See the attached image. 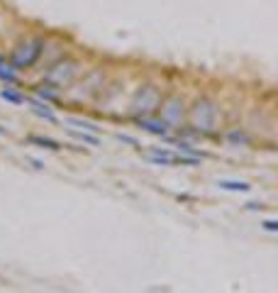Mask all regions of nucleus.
I'll use <instances>...</instances> for the list:
<instances>
[{
    "label": "nucleus",
    "mask_w": 278,
    "mask_h": 293,
    "mask_svg": "<svg viewBox=\"0 0 278 293\" xmlns=\"http://www.w3.org/2000/svg\"><path fill=\"white\" fill-rule=\"evenodd\" d=\"M173 152H168V149H161V146H151V152H149V161H154L159 166H171L173 164Z\"/></svg>",
    "instance_id": "7"
},
{
    "label": "nucleus",
    "mask_w": 278,
    "mask_h": 293,
    "mask_svg": "<svg viewBox=\"0 0 278 293\" xmlns=\"http://www.w3.org/2000/svg\"><path fill=\"white\" fill-rule=\"evenodd\" d=\"M137 125L146 130V132H151V135H159V137H166L168 135V125L161 120V117H137Z\"/></svg>",
    "instance_id": "6"
},
{
    "label": "nucleus",
    "mask_w": 278,
    "mask_h": 293,
    "mask_svg": "<svg viewBox=\"0 0 278 293\" xmlns=\"http://www.w3.org/2000/svg\"><path fill=\"white\" fill-rule=\"evenodd\" d=\"M68 135L73 137V139H78V142H86V144H90V146H98V144H100L98 135H88L86 130H83V132H78V130H73V127H68Z\"/></svg>",
    "instance_id": "14"
},
{
    "label": "nucleus",
    "mask_w": 278,
    "mask_h": 293,
    "mask_svg": "<svg viewBox=\"0 0 278 293\" xmlns=\"http://www.w3.org/2000/svg\"><path fill=\"white\" fill-rule=\"evenodd\" d=\"M83 74V64L73 57L56 59L54 64H49V68L44 71V86L54 90H64L68 86H73L76 79Z\"/></svg>",
    "instance_id": "2"
},
{
    "label": "nucleus",
    "mask_w": 278,
    "mask_h": 293,
    "mask_svg": "<svg viewBox=\"0 0 278 293\" xmlns=\"http://www.w3.org/2000/svg\"><path fill=\"white\" fill-rule=\"evenodd\" d=\"M159 117L168 125V130H173L183 123V115H186V103L181 101V95H166L161 98V105H159Z\"/></svg>",
    "instance_id": "5"
},
{
    "label": "nucleus",
    "mask_w": 278,
    "mask_h": 293,
    "mask_svg": "<svg viewBox=\"0 0 278 293\" xmlns=\"http://www.w3.org/2000/svg\"><path fill=\"white\" fill-rule=\"evenodd\" d=\"M176 149H178V154H186V157H193V159H205L208 154L205 152H200V149H195V146H190L188 142H178L176 144Z\"/></svg>",
    "instance_id": "16"
},
{
    "label": "nucleus",
    "mask_w": 278,
    "mask_h": 293,
    "mask_svg": "<svg viewBox=\"0 0 278 293\" xmlns=\"http://www.w3.org/2000/svg\"><path fill=\"white\" fill-rule=\"evenodd\" d=\"M0 81H5L8 86H17L20 83V71H15L3 57H0Z\"/></svg>",
    "instance_id": "9"
},
{
    "label": "nucleus",
    "mask_w": 278,
    "mask_h": 293,
    "mask_svg": "<svg viewBox=\"0 0 278 293\" xmlns=\"http://www.w3.org/2000/svg\"><path fill=\"white\" fill-rule=\"evenodd\" d=\"M0 98L5 103H12V105H24L27 103V98H24L22 93H17V90H12V88H3L0 90Z\"/></svg>",
    "instance_id": "15"
},
{
    "label": "nucleus",
    "mask_w": 278,
    "mask_h": 293,
    "mask_svg": "<svg viewBox=\"0 0 278 293\" xmlns=\"http://www.w3.org/2000/svg\"><path fill=\"white\" fill-rule=\"evenodd\" d=\"M30 105H32V113L34 115H39V117H44L46 123H59V117H56V113L49 108V103L44 101H30Z\"/></svg>",
    "instance_id": "8"
},
{
    "label": "nucleus",
    "mask_w": 278,
    "mask_h": 293,
    "mask_svg": "<svg viewBox=\"0 0 278 293\" xmlns=\"http://www.w3.org/2000/svg\"><path fill=\"white\" fill-rule=\"evenodd\" d=\"M217 186L222 188V191H232V193H249L251 191V186L246 183V181H217Z\"/></svg>",
    "instance_id": "10"
},
{
    "label": "nucleus",
    "mask_w": 278,
    "mask_h": 293,
    "mask_svg": "<svg viewBox=\"0 0 278 293\" xmlns=\"http://www.w3.org/2000/svg\"><path fill=\"white\" fill-rule=\"evenodd\" d=\"M227 139H230V142H249V137H246L244 132H237V130H234V132H230V135H227Z\"/></svg>",
    "instance_id": "17"
},
{
    "label": "nucleus",
    "mask_w": 278,
    "mask_h": 293,
    "mask_svg": "<svg viewBox=\"0 0 278 293\" xmlns=\"http://www.w3.org/2000/svg\"><path fill=\"white\" fill-rule=\"evenodd\" d=\"M117 139H120V142H124V144L139 146V142H137V139H134V137H130V135H122V132H120V135H117Z\"/></svg>",
    "instance_id": "19"
},
{
    "label": "nucleus",
    "mask_w": 278,
    "mask_h": 293,
    "mask_svg": "<svg viewBox=\"0 0 278 293\" xmlns=\"http://www.w3.org/2000/svg\"><path fill=\"white\" fill-rule=\"evenodd\" d=\"M44 52H46L44 34H27V37H22L17 44L12 46L8 64L15 71H27V68H34L44 59Z\"/></svg>",
    "instance_id": "1"
},
{
    "label": "nucleus",
    "mask_w": 278,
    "mask_h": 293,
    "mask_svg": "<svg viewBox=\"0 0 278 293\" xmlns=\"http://www.w3.org/2000/svg\"><path fill=\"white\" fill-rule=\"evenodd\" d=\"M71 127H83L86 132H90V135H100V127L95 123H90V120H81V117H68L66 120Z\"/></svg>",
    "instance_id": "13"
},
{
    "label": "nucleus",
    "mask_w": 278,
    "mask_h": 293,
    "mask_svg": "<svg viewBox=\"0 0 278 293\" xmlns=\"http://www.w3.org/2000/svg\"><path fill=\"white\" fill-rule=\"evenodd\" d=\"M32 164H34V169H44V164H42L39 159H32Z\"/></svg>",
    "instance_id": "21"
},
{
    "label": "nucleus",
    "mask_w": 278,
    "mask_h": 293,
    "mask_svg": "<svg viewBox=\"0 0 278 293\" xmlns=\"http://www.w3.org/2000/svg\"><path fill=\"white\" fill-rule=\"evenodd\" d=\"M246 210H264V203H246Z\"/></svg>",
    "instance_id": "20"
},
{
    "label": "nucleus",
    "mask_w": 278,
    "mask_h": 293,
    "mask_svg": "<svg viewBox=\"0 0 278 293\" xmlns=\"http://www.w3.org/2000/svg\"><path fill=\"white\" fill-rule=\"evenodd\" d=\"M161 105V88L154 86V83H142L139 88L134 90L132 95V103H130V113L137 117H151L156 115Z\"/></svg>",
    "instance_id": "4"
},
{
    "label": "nucleus",
    "mask_w": 278,
    "mask_h": 293,
    "mask_svg": "<svg viewBox=\"0 0 278 293\" xmlns=\"http://www.w3.org/2000/svg\"><path fill=\"white\" fill-rule=\"evenodd\" d=\"M0 135H5V137H8V135H10V132H8V130H5L3 125H0Z\"/></svg>",
    "instance_id": "22"
},
{
    "label": "nucleus",
    "mask_w": 278,
    "mask_h": 293,
    "mask_svg": "<svg viewBox=\"0 0 278 293\" xmlns=\"http://www.w3.org/2000/svg\"><path fill=\"white\" fill-rule=\"evenodd\" d=\"M261 227H264L266 232H278V220H264Z\"/></svg>",
    "instance_id": "18"
},
{
    "label": "nucleus",
    "mask_w": 278,
    "mask_h": 293,
    "mask_svg": "<svg viewBox=\"0 0 278 293\" xmlns=\"http://www.w3.org/2000/svg\"><path fill=\"white\" fill-rule=\"evenodd\" d=\"M217 120H220V105L212 98L203 95V98H198L193 103V108H190V125H193V130L198 135H212L215 127H217Z\"/></svg>",
    "instance_id": "3"
},
{
    "label": "nucleus",
    "mask_w": 278,
    "mask_h": 293,
    "mask_svg": "<svg viewBox=\"0 0 278 293\" xmlns=\"http://www.w3.org/2000/svg\"><path fill=\"white\" fill-rule=\"evenodd\" d=\"M30 144L44 146V149H52V152L64 149V146H61V142H56V139H52V137H39V135H30Z\"/></svg>",
    "instance_id": "11"
},
{
    "label": "nucleus",
    "mask_w": 278,
    "mask_h": 293,
    "mask_svg": "<svg viewBox=\"0 0 278 293\" xmlns=\"http://www.w3.org/2000/svg\"><path fill=\"white\" fill-rule=\"evenodd\" d=\"M34 93H37V98L39 101H44V103H59L61 101V95H59V90H54V88H49V86H39V88H34Z\"/></svg>",
    "instance_id": "12"
}]
</instances>
